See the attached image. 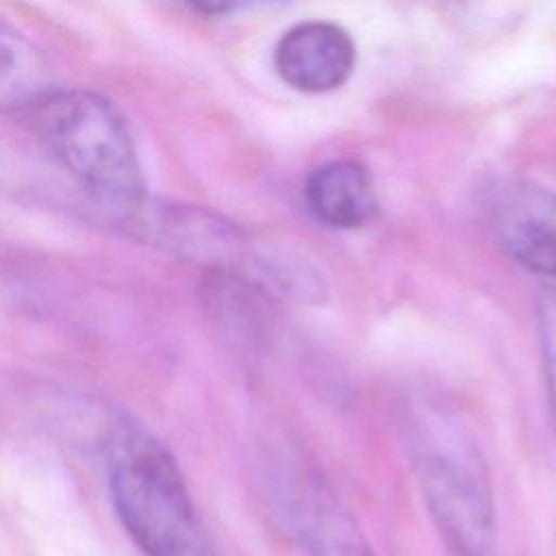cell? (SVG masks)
I'll return each instance as SVG.
<instances>
[{"label": "cell", "instance_id": "1", "mask_svg": "<svg viewBox=\"0 0 556 556\" xmlns=\"http://www.w3.org/2000/svg\"><path fill=\"white\" fill-rule=\"evenodd\" d=\"M406 430L410 467L447 556H491L495 502L473 432L437 404L419 406Z\"/></svg>", "mask_w": 556, "mask_h": 556}, {"label": "cell", "instance_id": "2", "mask_svg": "<svg viewBox=\"0 0 556 556\" xmlns=\"http://www.w3.org/2000/svg\"><path fill=\"white\" fill-rule=\"evenodd\" d=\"M30 111L48 150L100 206L126 222L148 200L128 126L106 98L52 89Z\"/></svg>", "mask_w": 556, "mask_h": 556}, {"label": "cell", "instance_id": "3", "mask_svg": "<svg viewBox=\"0 0 556 556\" xmlns=\"http://www.w3.org/2000/svg\"><path fill=\"white\" fill-rule=\"evenodd\" d=\"M124 224L152 245L206 269L258 285L274 298L324 302L326 282L306 261L267 250L226 217L195 206L146 200Z\"/></svg>", "mask_w": 556, "mask_h": 556}, {"label": "cell", "instance_id": "4", "mask_svg": "<svg viewBox=\"0 0 556 556\" xmlns=\"http://www.w3.org/2000/svg\"><path fill=\"white\" fill-rule=\"evenodd\" d=\"M109 491L146 556H215L174 456L154 437L130 426L113 432Z\"/></svg>", "mask_w": 556, "mask_h": 556}, {"label": "cell", "instance_id": "5", "mask_svg": "<svg viewBox=\"0 0 556 556\" xmlns=\"http://www.w3.org/2000/svg\"><path fill=\"white\" fill-rule=\"evenodd\" d=\"M482 213L491 237L517 265L556 282V191L504 178L486 189Z\"/></svg>", "mask_w": 556, "mask_h": 556}, {"label": "cell", "instance_id": "6", "mask_svg": "<svg viewBox=\"0 0 556 556\" xmlns=\"http://www.w3.org/2000/svg\"><path fill=\"white\" fill-rule=\"evenodd\" d=\"M280 78L304 93H326L341 87L356 61L352 37L330 22H302L291 26L276 46Z\"/></svg>", "mask_w": 556, "mask_h": 556}, {"label": "cell", "instance_id": "7", "mask_svg": "<svg viewBox=\"0 0 556 556\" xmlns=\"http://www.w3.org/2000/svg\"><path fill=\"white\" fill-rule=\"evenodd\" d=\"M289 510L306 556H378L354 515L319 476L298 473Z\"/></svg>", "mask_w": 556, "mask_h": 556}, {"label": "cell", "instance_id": "8", "mask_svg": "<svg viewBox=\"0 0 556 556\" xmlns=\"http://www.w3.org/2000/svg\"><path fill=\"white\" fill-rule=\"evenodd\" d=\"M304 198L319 222L343 230L369 224L378 211L369 172L352 159H337L311 172Z\"/></svg>", "mask_w": 556, "mask_h": 556}, {"label": "cell", "instance_id": "9", "mask_svg": "<svg viewBox=\"0 0 556 556\" xmlns=\"http://www.w3.org/2000/svg\"><path fill=\"white\" fill-rule=\"evenodd\" d=\"M48 91L50 72L41 50L0 20V113L30 111Z\"/></svg>", "mask_w": 556, "mask_h": 556}, {"label": "cell", "instance_id": "10", "mask_svg": "<svg viewBox=\"0 0 556 556\" xmlns=\"http://www.w3.org/2000/svg\"><path fill=\"white\" fill-rule=\"evenodd\" d=\"M536 326H539V345H541L547 406H549V415L556 432V289L547 291L539 300Z\"/></svg>", "mask_w": 556, "mask_h": 556}, {"label": "cell", "instance_id": "11", "mask_svg": "<svg viewBox=\"0 0 556 556\" xmlns=\"http://www.w3.org/2000/svg\"><path fill=\"white\" fill-rule=\"evenodd\" d=\"M185 2L202 13L224 15V13H232V11H241V9H250V7H267L274 0H185Z\"/></svg>", "mask_w": 556, "mask_h": 556}]
</instances>
